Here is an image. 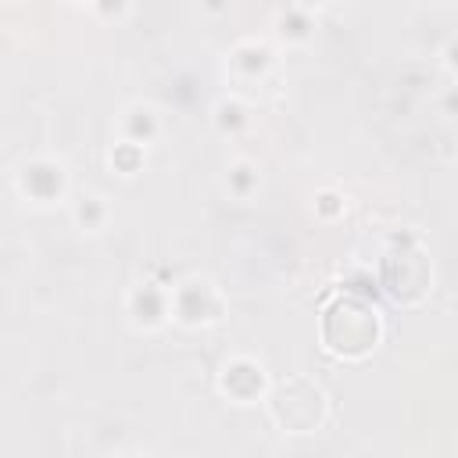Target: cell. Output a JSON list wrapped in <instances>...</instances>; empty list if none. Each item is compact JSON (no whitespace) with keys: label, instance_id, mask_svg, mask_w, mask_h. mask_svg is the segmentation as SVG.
<instances>
[{"label":"cell","instance_id":"1","mask_svg":"<svg viewBox=\"0 0 458 458\" xmlns=\"http://www.w3.org/2000/svg\"><path fill=\"white\" fill-rule=\"evenodd\" d=\"M318 340L340 361H365L383 344V311L361 290L340 286L318 311Z\"/></svg>","mask_w":458,"mask_h":458},{"label":"cell","instance_id":"2","mask_svg":"<svg viewBox=\"0 0 458 458\" xmlns=\"http://www.w3.org/2000/svg\"><path fill=\"white\" fill-rule=\"evenodd\" d=\"M265 415L279 433L290 437H304V433H318L329 422V394L318 379L311 376H283L272 379L268 394H265Z\"/></svg>","mask_w":458,"mask_h":458},{"label":"cell","instance_id":"3","mask_svg":"<svg viewBox=\"0 0 458 458\" xmlns=\"http://www.w3.org/2000/svg\"><path fill=\"white\" fill-rule=\"evenodd\" d=\"M379 286L401 308H419L433 290V261L419 236L397 233L379 254Z\"/></svg>","mask_w":458,"mask_h":458},{"label":"cell","instance_id":"4","mask_svg":"<svg viewBox=\"0 0 458 458\" xmlns=\"http://www.w3.org/2000/svg\"><path fill=\"white\" fill-rule=\"evenodd\" d=\"M172 293V322L182 329H208L218 326L229 311L222 286L208 276H182L168 286Z\"/></svg>","mask_w":458,"mask_h":458},{"label":"cell","instance_id":"5","mask_svg":"<svg viewBox=\"0 0 458 458\" xmlns=\"http://www.w3.org/2000/svg\"><path fill=\"white\" fill-rule=\"evenodd\" d=\"M222 72H225L229 86H236L233 93L261 89V86L272 79V72H276V50H272V43L247 36V39H240V43H233V47L225 50Z\"/></svg>","mask_w":458,"mask_h":458},{"label":"cell","instance_id":"6","mask_svg":"<svg viewBox=\"0 0 458 458\" xmlns=\"http://www.w3.org/2000/svg\"><path fill=\"white\" fill-rule=\"evenodd\" d=\"M14 186L25 200L47 208V204H57V200L68 197V168H64V161L50 157V154H39V157H29V161L18 165Z\"/></svg>","mask_w":458,"mask_h":458},{"label":"cell","instance_id":"7","mask_svg":"<svg viewBox=\"0 0 458 458\" xmlns=\"http://www.w3.org/2000/svg\"><path fill=\"white\" fill-rule=\"evenodd\" d=\"M218 394L229 397L233 404H258L265 401L272 379L265 372V361H258L254 354H229L215 376Z\"/></svg>","mask_w":458,"mask_h":458},{"label":"cell","instance_id":"8","mask_svg":"<svg viewBox=\"0 0 458 458\" xmlns=\"http://www.w3.org/2000/svg\"><path fill=\"white\" fill-rule=\"evenodd\" d=\"M125 315H129V326L140 329V333H154L161 326L172 322V293L168 286L161 283H136L129 293H125Z\"/></svg>","mask_w":458,"mask_h":458},{"label":"cell","instance_id":"9","mask_svg":"<svg viewBox=\"0 0 458 458\" xmlns=\"http://www.w3.org/2000/svg\"><path fill=\"white\" fill-rule=\"evenodd\" d=\"M157 136H161V111L150 100H132L118 111L114 140H129V143H140L150 150Z\"/></svg>","mask_w":458,"mask_h":458},{"label":"cell","instance_id":"10","mask_svg":"<svg viewBox=\"0 0 458 458\" xmlns=\"http://www.w3.org/2000/svg\"><path fill=\"white\" fill-rule=\"evenodd\" d=\"M276 39L286 43V47H304L311 36H315V11H304L297 4H286L279 14H276Z\"/></svg>","mask_w":458,"mask_h":458},{"label":"cell","instance_id":"11","mask_svg":"<svg viewBox=\"0 0 458 458\" xmlns=\"http://www.w3.org/2000/svg\"><path fill=\"white\" fill-rule=\"evenodd\" d=\"M211 122L222 136H240L247 125H250V104L243 93H225L215 100L211 107Z\"/></svg>","mask_w":458,"mask_h":458},{"label":"cell","instance_id":"12","mask_svg":"<svg viewBox=\"0 0 458 458\" xmlns=\"http://www.w3.org/2000/svg\"><path fill=\"white\" fill-rule=\"evenodd\" d=\"M72 218L82 233H104L107 222H111V204H107L104 193H82L72 204Z\"/></svg>","mask_w":458,"mask_h":458},{"label":"cell","instance_id":"13","mask_svg":"<svg viewBox=\"0 0 458 458\" xmlns=\"http://www.w3.org/2000/svg\"><path fill=\"white\" fill-rule=\"evenodd\" d=\"M258 186H261V168H258V161H250V157H233V161L225 165V190H229L236 200L254 197Z\"/></svg>","mask_w":458,"mask_h":458},{"label":"cell","instance_id":"14","mask_svg":"<svg viewBox=\"0 0 458 458\" xmlns=\"http://www.w3.org/2000/svg\"><path fill=\"white\" fill-rule=\"evenodd\" d=\"M107 161H111V168L118 175H136L143 168V161H147V147L129 143V140H114L111 150H107Z\"/></svg>","mask_w":458,"mask_h":458},{"label":"cell","instance_id":"15","mask_svg":"<svg viewBox=\"0 0 458 458\" xmlns=\"http://www.w3.org/2000/svg\"><path fill=\"white\" fill-rule=\"evenodd\" d=\"M311 208H315V215H318L322 222H336V218L347 211V200H344L340 190L326 186V190H318V193L311 197Z\"/></svg>","mask_w":458,"mask_h":458},{"label":"cell","instance_id":"16","mask_svg":"<svg viewBox=\"0 0 458 458\" xmlns=\"http://www.w3.org/2000/svg\"><path fill=\"white\" fill-rule=\"evenodd\" d=\"M89 11H93L100 21L114 25V21H125V18H129L132 0H93V4H89Z\"/></svg>","mask_w":458,"mask_h":458},{"label":"cell","instance_id":"17","mask_svg":"<svg viewBox=\"0 0 458 458\" xmlns=\"http://www.w3.org/2000/svg\"><path fill=\"white\" fill-rule=\"evenodd\" d=\"M440 107H444V114H451V118H458V82L444 89V97H440Z\"/></svg>","mask_w":458,"mask_h":458},{"label":"cell","instance_id":"18","mask_svg":"<svg viewBox=\"0 0 458 458\" xmlns=\"http://www.w3.org/2000/svg\"><path fill=\"white\" fill-rule=\"evenodd\" d=\"M444 68L458 79V36H454V39H447V47H444Z\"/></svg>","mask_w":458,"mask_h":458},{"label":"cell","instance_id":"19","mask_svg":"<svg viewBox=\"0 0 458 458\" xmlns=\"http://www.w3.org/2000/svg\"><path fill=\"white\" fill-rule=\"evenodd\" d=\"M290 4H297V7H304V11H315V14H318L329 0H290Z\"/></svg>","mask_w":458,"mask_h":458},{"label":"cell","instance_id":"20","mask_svg":"<svg viewBox=\"0 0 458 458\" xmlns=\"http://www.w3.org/2000/svg\"><path fill=\"white\" fill-rule=\"evenodd\" d=\"M72 4H86V7H89V4H93V0H72Z\"/></svg>","mask_w":458,"mask_h":458},{"label":"cell","instance_id":"21","mask_svg":"<svg viewBox=\"0 0 458 458\" xmlns=\"http://www.w3.org/2000/svg\"><path fill=\"white\" fill-rule=\"evenodd\" d=\"M11 4H14V0H11Z\"/></svg>","mask_w":458,"mask_h":458}]
</instances>
